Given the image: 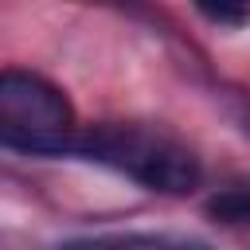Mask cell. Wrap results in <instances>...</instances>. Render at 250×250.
Instances as JSON below:
<instances>
[{
	"label": "cell",
	"mask_w": 250,
	"mask_h": 250,
	"mask_svg": "<svg viewBox=\"0 0 250 250\" xmlns=\"http://www.w3.org/2000/svg\"><path fill=\"white\" fill-rule=\"evenodd\" d=\"M207 215L219 223H250V188H227L207 199Z\"/></svg>",
	"instance_id": "3"
},
{
	"label": "cell",
	"mask_w": 250,
	"mask_h": 250,
	"mask_svg": "<svg viewBox=\"0 0 250 250\" xmlns=\"http://www.w3.org/2000/svg\"><path fill=\"white\" fill-rule=\"evenodd\" d=\"M74 152L133 176L148 191L184 195L199 184L195 152L180 145L176 137L145 129V125H94L90 133L74 137Z\"/></svg>",
	"instance_id": "1"
},
{
	"label": "cell",
	"mask_w": 250,
	"mask_h": 250,
	"mask_svg": "<svg viewBox=\"0 0 250 250\" xmlns=\"http://www.w3.org/2000/svg\"><path fill=\"white\" fill-rule=\"evenodd\" d=\"M113 250H207L199 242H180V238H125Z\"/></svg>",
	"instance_id": "5"
},
{
	"label": "cell",
	"mask_w": 250,
	"mask_h": 250,
	"mask_svg": "<svg viewBox=\"0 0 250 250\" xmlns=\"http://www.w3.org/2000/svg\"><path fill=\"white\" fill-rule=\"evenodd\" d=\"M0 141L16 152H66L74 148V109L59 86L27 70L0 78Z\"/></svg>",
	"instance_id": "2"
},
{
	"label": "cell",
	"mask_w": 250,
	"mask_h": 250,
	"mask_svg": "<svg viewBox=\"0 0 250 250\" xmlns=\"http://www.w3.org/2000/svg\"><path fill=\"white\" fill-rule=\"evenodd\" d=\"M195 8L223 27H246L250 23V0H195Z\"/></svg>",
	"instance_id": "4"
}]
</instances>
